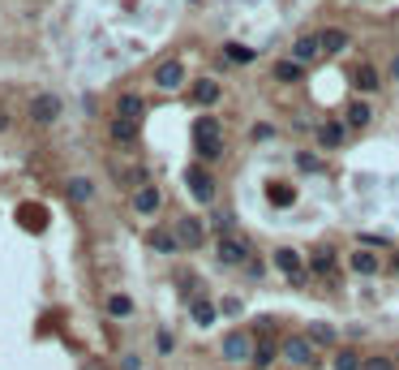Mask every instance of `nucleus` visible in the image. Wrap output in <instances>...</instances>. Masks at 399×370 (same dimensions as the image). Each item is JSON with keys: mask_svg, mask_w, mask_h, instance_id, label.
I'll use <instances>...</instances> for the list:
<instances>
[{"mask_svg": "<svg viewBox=\"0 0 399 370\" xmlns=\"http://www.w3.org/2000/svg\"><path fill=\"white\" fill-rule=\"evenodd\" d=\"M352 82H357L365 95H374V91H378V74H374V65H357V69H352Z\"/></svg>", "mask_w": 399, "mask_h": 370, "instance_id": "aec40b11", "label": "nucleus"}, {"mask_svg": "<svg viewBox=\"0 0 399 370\" xmlns=\"http://www.w3.org/2000/svg\"><path fill=\"white\" fill-rule=\"evenodd\" d=\"M198 142V155H202V160H219V155H223V142L219 138H193Z\"/></svg>", "mask_w": 399, "mask_h": 370, "instance_id": "b1692460", "label": "nucleus"}, {"mask_svg": "<svg viewBox=\"0 0 399 370\" xmlns=\"http://www.w3.org/2000/svg\"><path fill=\"white\" fill-rule=\"evenodd\" d=\"M223 57H227V61H237V65H249V61H254V52L241 47V43H227V47H223Z\"/></svg>", "mask_w": 399, "mask_h": 370, "instance_id": "393cba45", "label": "nucleus"}, {"mask_svg": "<svg viewBox=\"0 0 399 370\" xmlns=\"http://www.w3.org/2000/svg\"><path fill=\"white\" fill-rule=\"evenodd\" d=\"M348 125H369V103L365 99H357L352 108H348Z\"/></svg>", "mask_w": 399, "mask_h": 370, "instance_id": "a878e982", "label": "nucleus"}, {"mask_svg": "<svg viewBox=\"0 0 399 370\" xmlns=\"http://www.w3.org/2000/svg\"><path fill=\"white\" fill-rule=\"evenodd\" d=\"M297 164H301L305 173H322V164H318V155H309V151H301V155H297Z\"/></svg>", "mask_w": 399, "mask_h": 370, "instance_id": "473e14b6", "label": "nucleus"}, {"mask_svg": "<svg viewBox=\"0 0 399 370\" xmlns=\"http://www.w3.org/2000/svg\"><path fill=\"white\" fill-rule=\"evenodd\" d=\"M185 185H189V194L206 207V202H215V177L202 168V164H193L189 173H185Z\"/></svg>", "mask_w": 399, "mask_h": 370, "instance_id": "f03ea898", "label": "nucleus"}, {"mask_svg": "<svg viewBox=\"0 0 399 370\" xmlns=\"http://www.w3.org/2000/svg\"><path fill=\"white\" fill-rule=\"evenodd\" d=\"M193 138H219V121H215V117H202V121L193 125Z\"/></svg>", "mask_w": 399, "mask_h": 370, "instance_id": "bb28decb", "label": "nucleus"}, {"mask_svg": "<svg viewBox=\"0 0 399 370\" xmlns=\"http://www.w3.org/2000/svg\"><path fill=\"white\" fill-rule=\"evenodd\" d=\"M177 289H181L185 297H189V293H198V280H193V272H181V276H177Z\"/></svg>", "mask_w": 399, "mask_h": 370, "instance_id": "2f4dec72", "label": "nucleus"}, {"mask_svg": "<svg viewBox=\"0 0 399 370\" xmlns=\"http://www.w3.org/2000/svg\"><path fill=\"white\" fill-rule=\"evenodd\" d=\"M155 82H159L163 91H177V86H185V65H181V61H163V65L155 69Z\"/></svg>", "mask_w": 399, "mask_h": 370, "instance_id": "1a4fd4ad", "label": "nucleus"}, {"mask_svg": "<svg viewBox=\"0 0 399 370\" xmlns=\"http://www.w3.org/2000/svg\"><path fill=\"white\" fill-rule=\"evenodd\" d=\"M56 117H61V99L56 95H35L30 99V121L35 125H52Z\"/></svg>", "mask_w": 399, "mask_h": 370, "instance_id": "20e7f679", "label": "nucleus"}, {"mask_svg": "<svg viewBox=\"0 0 399 370\" xmlns=\"http://www.w3.org/2000/svg\"><path fill=\"white\" fill-rule=\"evenodd\" d=\"M309 340H314V345H330V340H335V332H330L326 323H314V328H309Z\"/></svg>", "mask_w": 399, "mask_h": 370, "instance_id": "c85d7f7f", "label": "nucleus"}, {"mask_svg": "<svg viewBox=\"0 0 399 370\" xmlns=\"http://www.w3.org/2000/svg\"><path fill=\"white\" fill-rule=\"evenodd\" d=\"M314 57H322V39L318 35H301L297 43H292V61H314Z\"/></svg>", "mask_w": 399, "mask_h": 370, "instance_id": "f8f14e48", "label": "nucleus"}, {"mask_svg": "<svg viewBox=\"0 0 399 370\" xmlns=\"http://www.w3.org/2000/svg\"><path fill=\"white\" fill-rule=\"evenodd\" d=\"M301 74H305V69H301V61H292V57L275 65V78H279V82H297Z\"/></svg>", "mask_w": 399, "mask_h": 370, "instance_id": "412c9836", "label": "nucleus"}, {"mask_svg": "<svg viewBox=\"0 0 399 370\" xmlns=\"http://www.w3.org/2000/svg\"><path fill=\"white\" fill-rule=\"evenodd\" d=\"M254 357V340L245 332H232L223 340V362H249Z\"/></svg>", "mask_w": 399, "mask_h": 370, "instance_id": "0eeeda50", "label": "nucleus"}, {"mask_svg": "<svg viewBox=\"0 0 399 370\" xmlns=\"http://www.w3.org/2000/svg\"><path fill=\"white\" fill-rule=\"evenodd\" d=\"M275 267H279L283 276H288L292 284H301V280H305V267H301V254H297V250H288V245H283V250H275Z\"/></svg>", "mask_w": 399, "mask_h": 370, "instance_id": "423d86ee", "label": "nucleus"}, {"mask_svg": "<svg viewBox=\"0 0 399 370\" xmlns=\"http://www.w3.org/2000/svg\"><path fill=\"white\" fill-rule=\"evenodd\" d=\"M65 194H69V202H90V198H95V185H90L86 177H73V181L65 185Z\"/></svg>", "mask_w": 399, "mask_h": 370, "instance_id": "6ab92c4d", "label": "nucleus"}, {"mask_svg": "<svg viewBox=\"0 0 399 370\" xmlns=\"http://www.w3.org/2000/svg\"><path fill=\"white\" fill-rule=\"evenodd\" d=\"M103 310L112 314V319H129V314H133V301H129L125 293H112V297L103 301Z\"/></svg>", "mask_w": 399, "mask_h": 370, "instance_id": "f3484780", "label": "nucleus"}, {"mask_svg": "<svg viewBox=\"0 0 399 370\" xmlns=\"http://www.w3.org/2000/svg\"><path fill=\"white\" fill-rule=\"evenodd\" d=\"M219 262H227V267H237V262H245L249 258V245L241 241V237H232V233H227V237H219Z\"/></svg>", "mask_w": 399, "mask_h": 370, "instance_id": "39448f33", "label": "nucleus"}, {"mask_svg": "<svg viewBox=\"0 0 399 370\" xmlns=\"http://www.w3.org/2000/svg\"><path fill=\"white\" fill-rule=\"evenodd\" d=\"M378 267H382V262H378L369 250H357V254H352V272H357V276H378Z\"/></svg>", "mask_w": 399, "mask_h": 370, "instance_id": "a211bd4d", "label": "nucleus"}, {"mask_svg": "<svg viewBox=\"0 0 399 370\" xmlns=\"http://www.w3.org/2000/svg\"><path fill=\"white\" fill-rule=\"evenodd\" d=\"M193 323H202V328H210V323H215V306H210L206 297H198V301H193Z\"/></svg>", "mask_w": 399, "mask_h": 370, "instance_id": "4be33fe9", "label": "nucleus"}, {"mask_svg": "<svg viewBox=\"0 0 399 370\" xmlns=\"http://www.w3.org/2000/svg\"><path fill=\"white\" fill-rule=\"evenodd\" d=\"M270 134H275V129H270V125H254V142H266V138H270Z\"/></svg>", "mask_w": 399, "mask_h": 370, "instance_id": "72a5a7b5", "label": "nucleus"}, {"mask_svg": "<svg viewBox=\"0 0 399 370\" xmlns=\"http://www.w3.org/2000/svg\"><path fill=\"white\" fill-rule=\"evenodd\" d=\"M163 207V194L146 181V185H138L133 190V211H138V216H155V211Z\"/></svg>", "mask_w": 399, "mask_h": 370, "instance_id": "6e6552de", "label": "nucleus"}, {"mask_svg": "<svg viewBox=\"0 0 399 370\" xmlns=\"http://www.w3.org/2000/svg\"><path fill=\"white\" fill-rule=\"evenodd\" d=\"M9 125H13V117H9V108H5V103H0V134H5Z\"/></svg>", "mask_w": 399, "mask_h": 370, "instance_id": "c9c22d12", "label": "nucleus"}, {"mask_svg": "<svg viewBox=\"0 0 399 370\" xmlns=\"http://www.w3.org/2000/svg\"><path fill=\"white\" fill-rule=\"evenodd\" d=\"M330 267H335V254H330V250H318V254H314V272H318V276H326Z\"/></svg>", "mask_w": 399, "mask_h": 370, "instance_id": "cd10ccee", "label": "nucleus"}, {"mask_svg": "<svg viewBox=\"0 0 399 370\" xmlns=\"http://www.w3.org/2000/svg\"><path fill=\"white\" fill-rule=\"evenodd\" d=\"M107 134H112V142H117V146H133V142H138V121H125V117H112Z\"/></svg>", "mask_w": 399, "mask_h": 370, "instance_id": "9b49d317", "label": "nucleus"}, {"mask_svg": "<svg viewBox=\"0 0 399 370\" xmlns=\"http://www.w3.org/2000/svg\"><path fill=\"white\" fill-rule=\"evenodd\" d=\"M142 112H146V103H142L138 95H121V99H117V117H125V121H138V125H142Z\"/></svg>", "mask_w": 399, "mask_h": 370, "instance_id": "ddd939ff", "label": "nucleus"}, {"mask_svg": "<svg viewBox=\"0 0 399 370\" xmlns=\"http://www.w3.org/2000/svg\"><path fill=\"white\" fill-rule=\"evenodd\" d=\"M279 353L288 357L292 366H318V353H314V340L309 336H288L279 345Z\"/></svg>", "mask_w": 399, "mask_h": 370, "instance_id": "f257e3e1", "label": "nucleus"}, {"mask_svg": "<svg viewBox=\"0 0 399 370\" xmlns=\"http://www.w3.org/2000/svg\"><path fill=\"white\" fill-rule=\"evenodd\" d=\"M270 357H275V349H270V345H262V349H254V357H249V362H254L258 370H266V366H270Z\"/></svg>", "mask_w": 399, "mask_h": 370, "instance_id": "c756f323", "label": "nucleus"}, {"mask_svg": "<svg viewBox=\"0 0 399 370\" xmlns=\"http://www.w3.org/2000/svg\"><path fill=\"white\" fill-rule=\"evenodd\" d=\"M318 39H322V52H326V57H335V52H344V47H348V35L339 30V26H330V30H318Z\"/></svg>", "mask_w": 399, "mask_h": 370, "instance_id": "2eb2a0df", "label": "nucleus"}, {"mask_svg": "<svg viewBox=\"0 0 399 370\" xmlns=\"http://www.w3.org/2000/svg\"><path fill=\"white\" fill-rule=\"evenodd\" d=\"M344 134H348V129L339 125V121H322V125H318V142H322L326 151H330V146H344Z\"/></svg>", "mask_w": 399, "mask_h": 370, "instance_id": "4468645a", "label": "nucleus"}, {"mask_svg": "<svg viewBox=\"0 0 399 370\" xmlns=\"http://www.w3.org/2000/svg\"><path fill=\"white\" fill-rule=\"evenodd\" d=\"M219 95H223V91H219V82H215V78H198V82L189 86V99H193V103H202V108L219 103Z\"/></svg>", "mask_w": 399, "mask_h": 370, "instance_id": "9d476101", "label": "nucleus"}, {"mask_svg": "<svg viewBox=\"0 0 399 370\" xmlns=\"http://www.w3.org/2000/svg\"><path fill=\"white\" fill-rule=\"evenodd\" d=\"M121 370H142V357H133V353H129V357H121Z\"/></svg>", "mask_w": 399, "mask_h": 370, "instance_id": "f704fd0d", "label": "nucleus"}, {"mask_svg": "<svg viewBox=\"0 0 399 370\" xmlns=\"http://www.w3.org/2000/svg\"><path fill=\"white\" fill-rule=\"evenodd\" d=\"M172 233H177V241H181L185 250H198V245L206 241V224H202V220H193V216H181Z\"/></svg>", "mask_w": 399, "mask_h": 370, "instance_id": "7ed1b4c3", "label": "nucleus"}, {"mask_svg": "<svg viewBox=\"0 0 399 370\" xmlns=\"http://www.w3.org/2000/svg\"><path fill=\"white\" fill-rule=\"evenodd\" d=\"M391 78H399V57H395V61H391Z\"/></svg>", "mask_w": 399, "mask_h": 370, "instance_id": "e433bc0d", "label": "nucleus"}, {"mask_svg": "<svg viewBox=\"0 0 399 370\" xmlns=\"http://www.w3.org/2000/svg\"><path fill=\"white\" fill-rule=\"evenodd\" d=\"M335 370H361V353L357 349H339L335 353Z\"/></svg>", "mask_w": 399, "mask_h": 370, "instance_id": "5701e85b", "label": "nucleus"}, {"mask_svg": "<svg viewBox=\"0 0 399 370\" xmlns=\"http://www.w3.org/2000/svg\"><path fill=\"white\" fill-rule=\"evenodd\" d=\"M361 370H395L391 357H361Z\"/></svg>", "mask_w": 399, "mask_h": 370, "instance_id": "7c9ffc66", "label": "nucleus"}, {"mask_svg": "<svg viewBox=\"0 0 399 370\" xmlns=\"http://www.w3.org/2000/svg\"><path fill=\"white\" fill-rule=\"evenodd\" d=\"M150 250H159V254H172V250H181V241H177V233H167V229H155L150 237Z\"/></svg>", "mask_w": 399, "mask_h": 370, "instance_id": "dca6fc26", "label": "nucleus"}]
</instances>
